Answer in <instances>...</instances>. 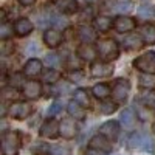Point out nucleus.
Listing matches in <instances>:
<instances>
[{"instance_id":"f257e3e1","label":"nucleus","mask_w":155,"mask_h":155,"mask_svg":"<svg viewBox=\"0 0 155 155\" xmlns=\"http://www.w3.org/2000/svg\"><path fill=\"white\" fill-rule=\"evenodd\" d=\"M98 54L104 62H112L120 56V48L113 39H99L98 41Z\"/></svg>"},{"instance_id":"f03ea898","label":"nucleus","mask_w":155,"mask_h":155,"mask_svg":"<svg viewBox=\"0 0 155 155\" xmlns=\"http://www.w3.org/2000/svg\"><path fill=\"white\" fill-rule=\"evenodd\" d=\"M2 153L3 155H19L20 135L16 130H9L2 135Z\"/></svg>"},{"instance_id":"7ed1b4c3","label":"nucleus","mask_w":155,"mask_h":155,"mask_svg":"<svg viewBox=\"0 0 155 155\" xmlns=\"http://www.w3.org/2000/svg\"><path fill=\"white\" fill-rule=\"evenodd\" d=\"M134 67L143 73L155 74V53L153 51H147L143 56H140L134 61Z\"/></svg>"},{"instance_id":"20e7f679","label":"nucleus","mask_w":155,"mask_h":155,"mask_svg":"<svg viewBox=\"0 0 155 155\" xmlns=\"http://www.w3.org/2000/svg\"><path fill=\"white\" fill-rule=\"evenodd\" d=\"M8 113H9L11 118H14V120H25V118H28L30 113H31V106L28 102H23V101L12 102L8 109Z\"/></svg>"},{"instance_id":"39448f33","label":"nucleus","mask_w":155,"mask_h":155,"mask_svg":"<svg viewBox=\"0 0 155 155\" xmlns=\"http://www.w3.org/2000/svg\"><path fill=\"white\" fill-rule=\"evenodd\" d=\"M130 93V84L127 79H118L115 82L113 88H112V95L115 98V101L118 102H126Z\"/></svg>"},{"instance_id":"423d86ee","label":"nucleus","mask_w":155,"mask_h":155,"mask_svg":"<svg viewBox=\"0 0 155 155\" xmlns=\"http://www.w3.org/2000/svg\"><path fill=\"white\" fill-rule=\"evenodd\" d=\"M39 135H41L42 138H58V135H61L59 132V123L54 121V120H47L42 126H41V130H39Z\"/></svg>"},{"instance_id":"0eeeda50","label":"nucleus","mask_w":155,"mask_h":155,"mask_svg":"<svg viewBox=\"0 0 155 155\" xmlns=\"http://www.w3.org/2000/svg\"><path fill=\"white\" fill-rule=\"evenodd\" d=\"M76 120L73 118H64L61 123H59V132L62 135V138L65 140H71L76 137V132H78V127H76Z\"/></svg>"},{"instance_id":"6e6552de","label":"nucleus","mask_w":155,"mask_h":155,"mask_svg":"<svg viewBox=\"0 0 155 155\" xmlns=\"http://www.w3.org/2000/svg\"><path fill=\"white\" fill-rule=\"evenodd\" d=\"M88 147L90 149H96V150H102V152H110L112 150V143L110 140L106 138L104 135H95L88 143Z\"/></svg>"},{"instance_id":"1a4fd4ad","label":"nucleus","mask_w":155,"mask_h":155,"mask_svg":"<svg viewBox=\"0 0 155 155\" xmlns=\"http://www.w3.org/2000/svg\"><path fill=\"white\" fill-rule=\"evenodd\" d=\"M99 134L104 135L106 138H109L110 141L118 138V134H120V124L116 121H107L104 123L101 127H99Z\"/></svg>"},{"instance_id":"9d476101","label":"nucleus","mask_w":155,"mask_h":155,"mask_svg":"<svg viewBox=\"0 0 155 155\" xmlns=\"http://www.w3.org/2000/svg\"><path fill=\"white\" fill-rule=\"evenodd\" d=\"M90 71L95 78H102V76H109L112 71H113V65L110 62H93L92 67H90Z\"/></svg>"},{"instance_id":"9b49d317","label":"nucleus","mask_w":155,"mask_h":155,"mask_svg":"<svg viewBox=\"0 0 155 155\" xmlns=\"http://www.w3.org/2000/svg\"><path fill=\"white\" fill-rule=\"evenodd\" d=\"M23 95L28 99H37L42 95V85L37 81H28L23 85Z\"/></svg>"},{"instance_id":"f8f14e48","label":"nucleus","mask_w":155,"mask_h":155,"mask_svg":"<svg viewBox=\"0 0 155 155\" xmlns=\"http://www.w3.org/2000/svg\"><path fill=\"white\" fill-rule=\"evenodd\" d=\"M113 27L116 31L120 33H127V31H132L135 28V20L130 19V17H124V16H120L113 20Z\"/></svg>"},{"instance_id":"ddd939ff","label":"nucleus","mask_w":155,"mask_h":155,"mask_svg":"<svg viewBox=\"0 0 155 155\" xmlns=\"http://www.w3.org/2000/svg\"><path fill=\"white\" fill-rule=\"evenodd\" d=\"M62 41H64V36H62L58 30H47L45 34H44V42H45V45L50 47V48L59 47Z\"/></svg>"},{"instance_id":"4468645a","label":"nucleus","mask_w":155,"mask_h":155,"mask_svg":"<svg viewBox=\"0 0 155 155\" xmlns=\"http://www.w3.org/2000/svg\"><path fill=\"white\" fill-rule=\"evenodd\" d=\"M42 73V62L39 59H30L27 64H25L23 68V74L28 78H36Z\"/></svg>"},{"instance_id":"2eb2a0df","label":"nucleus","mask_w":155,"mask_h":155,"mask_svg":"<svg viewBox=\"0 0 155 155\" xmlns=\"http://www.w3.org/2000/svg\"><path fill=\"white\" fill-rule=\"evenodd\" d=\"M67 110H68V115L71 116L73 120H76V121H84V120H85V109H84V106H81L78 101L68 102Z\"/></svg>"},{"instance_id":"dca6fc26","label":"nucleus","mask_w":155,"mask_h":155,"mask_svg":"<svg viewBox=\"0 0 155 155\" xmlns=\"http://www.w3.org/2000/svg\"><path fill=\"white\" fill-rule=\"evenodd\" d=\"M78 56H79V59L93 62V59H96V56H98V50L93 48L90 44H84L78 48Z\"/></svg>"},{"instance_id":"f3484780","label":"nucleus","mask_w":155,"mask_h":155,"mask_svg":"<svg viewBox=\"0 0 155 155\" xmlns=\"http://www.w3.org/2000/svg\"><path fill=\"white\" fill-rule=\"evenodd\" d=\"M33 28H34L33 27V22L30 19H25V17L19 19L14 23V31H16L17 36H28L33 31Z\"/></svg>"},{"instance_id":"a211bd4d","label":"nucleus","mask_w":155,"mask_h":155,"mask_svg":"<svg viewBox=\"0 0 155 155\" xmlns=\"http://www.w3.org/2000/svg\"><path fill=\"white\" fill-rule=\"evenodd\" d=\"M120 121H121V126L127 130H132L135 127V123H137V118L134 115V110L130 109H124L121 113H120Z\"/></svg>"},{"instance_id":"6ab92c4d","label":"nucleus","mask_w":155,"mask_h":155,"mask_svg":"<svg viewBox=\"0 0 155 155\" xmlns=\"http://www.w3.org/2000/svg\"><path fill=\"white\" fill-rule=\"evenodd\" d=\"M143 37H141V34H129V36H126L124 37V41H123V44H124V47L126 48H129V50H138V48H141L143 47Z\"/></svg>"},{"instance_id":"aec40b11","label":"nucleus","mask_w":155,"mask_h":155,"mask_svg":"<svg viewBox=\"0 0 155 155\" xmlns=\"http://www.w3.org/2000/svg\"><path fill=\"white\" fill-rule=\"evenodd\" d=\"M56 6L64 14H73L78 11V2L76 0H58Z\"/></svg>"},{"instance_id":"412c9836","label":"nucleus","mask_w":155,"mask_h":155,"mask_svg":"<svg viewBox=\"0 0 155 155\" xmlns=\"http://www.w3.org/2000/svg\"><path fill=\"white\" fill-rule=\"evenodd\" d=\"M141 37H143L144 44L153 45L155 44V25H152V23L143 25V28H141Z\"/></svg>"},{"instance_id":"4be33fe9","label":"nucleus","mask_w":155,"mask_h":155,"mask_svg":"<svg viewBox=\"0 0 155 155\" xmlns=\"http://www.w3.org/2000/svg\"><path fill=\"white\" fill-rule=\"evenodd\" d=\"M138 96L146 107H155V92L152 88H143Z\"/></svg>"},{"instance_id":"5701e85b","label":"nucleus","mask_w":155,"mask_h":155,"mask_svg":"<svg viewBox=\"0 0 155 155\" xmlns=\"http://www.w3.org/2000/svg\"><path fill=\"white\" fill-rule=\"evenodd\" d=\"M93 25H95V30H96V31H99V33H107V31L110 30V27H112V19L107 17V16H99V17L95 19Z\"/></svg>"},{"instance_id":"b1692460","label":"nucleus","mask_w":155,"mask_h":155,"mask_svg":"<svg viewBox=\"0 0 155 155\" xmlns=\"http://www.w3.org/2000/svg\"><path fill=\"white\" fill-rule=\"evenodd\" d=\"M79 39H81L84 44H92L95 39H96V34H95V31L90 28V27H82L79 30Z\"/></svg>"},{"instance_id":"393cba45","label":"nucleus","mask_w":155,"mask_h":155,"mask_svg":"<svg viewBox=\"0 0 155 155\" xmlns=\"http://www.w3.org/2000/svg\"><path fill=\"white\" fill-rule=\"evenodd\" d=\"M138 82L143 88H152L155 85V74H149V73H141L138 78Z\"/></svg>"},{"instance_id":"a878e982","label":"nucleus","mask_w":155,"mask_h":155,"mask_svg":"<svg viewBox=\"0 0 155 155\" xmlns=\"http://www.w3.org/2000/svg\"><path fill=\"white\" fill-rule=\"evenodd\" d=\"M93 95L98 98V99H104L110 95V87L106 85V84H96L93 87Z\"/></svg>"},{"instance_id":"bb28decb","label":"nucleus","mask_w":155,"mask_h":155,"mask_svg":"<svg viewBox=\"0 0 155 155\" xmlns=\"http://www.w3.org/2000/svg\"><path fill=\"white\" fill-rule=\"evenodd\" d=\"M74 101H78L81 106L87 107V106L90 104V99H88L87 90H84V88H78V90H74Z\"/></svg>"},{"instance_id":"cd10ccee","label":"nucleus","mask_w":155,"mask_h":155,"mask_svg":"<svg viewBox=\"0 0 155 155\" xmlns=\"http://www.w3.org/2000/svg\"><path fill=\"white\" fill-rule=\"evenodd\" d=\"M137 14L143 19H149V17H153L155 16V6L152 5H141L138 9H137Z\"/></svg>"},{"instance_id":"c85d7f7f","label":"nucleus","mask_w":155,"mask_h":155,"mask_svg":"<svg viewBox=\"0 0 155 155\" xmlns=\"http://www.w3.org/2000/svg\"><path fill=\"white\" fill-rule=\"evenodd\" d=\"M140 149L144 150V152H152L153 150V140L149 135H143L141 134L140 138Z\"/></svg>"},{"instance_id":"c756f323","label":"nucleus","mask_w":155,"mask_h":155,"mask_svg":"<svg viewBox=\"0 0 155 155\" xmlns=\"http://www.w3.org/2000/svg\"><path fill=\"white\" fill-rule=\"evenodd\" d=\"M44 82H47V84H54L59 78H61V74H59V71H56V70H53V68H48L45 73H44Z\"/></svg>"},{"instance_id":"7c9ffc66","label":"nucleus","mask_w":155,"mask_h":155,"mask_svg":"<svg viewBox=\"0 0 155 155\" xmlns=\"http://www.w3.org/2000/svg\"><path fill=\"white\" fill-rule=\"evenodd\" d=\"M12 36V25H9L8 22H3L2 27H0V39L2 41H6Z\"/></svg>"},{"instance_id":"2f4dec72","label":"nucleus","mask_w":155,"mask_h":155,"mask_svg":"<svg viewBox=\"0 0 155 155\" xmlns=\"http://www.w3.org/2000/svg\"><path fill=\"white\" fill-rule=\"evenodd\" d=\"M101 113H104V115H112L115 110H116V104L112 101H104V102H101Z\"/></svg>"},{"instance_id":"473e14b6","label":"nucleus","mask_w":155,"mask_h":155,"mask_svg":"<svg viewBox=\"0 0 155 155\" xmlns=\"http://www.w3.org/2000/svg\"><path fill=\"white\" fill-rule=\"evenodd\" d=\"M134 9V3L130 0H126V2H120L115 5V11H120V12H129Z\"/></svg>"},{"instance_id":"72a5a7b5","label":"nucleus","mask_w":155,"mask_h":155,"mask_svg":"<svg viewBox=\"0 0 155 155\" xmlns=\"http://www.w3.org/2000/svg\"><path fill=\"white\" fill-rule=\"evenodd\" d=\"M61 109H62V102L61 101H54L53 104L48 107L47 113H48V116H54V115H58L61 112Z\"/></svg>"},{"instance_id":"f704fd0d","label":"nucleus","mask_w":155,"mask_h":155,"mask_svg":"<svg viewBox=\"0 0 155 155\" xmlns=\"http://www.w3.org/2000/svg\"><path fill=\"white\" fill-rule=\"evenodd\" d=\"M45 64H47L48 67H56V65H59V56H58L56 53L47 54V58H45Z\"/></svg>"},{"instance_id":"c9c22d12","label":"nucleus","mask_w":155,"mask_h":155,"mask_svg":"<svg viewBox=\"0 0 155 155\" xmlns=\"http://www.w3.org/2000/svg\"><path fill=\"white\" fill-rule=\"evenodd\" d=\"M140 138H141V134H132L130 138H129V146L132 149L140 147Z\"/></svg>"},{"instance_id":"e433bc0d","label":"nucleus","mask_w":155,"mask_h":155,"mask_svg":"<svg viewBox=\"0 0 155 155\" xmlns=\"http://www.w3.org/2000/svg\"><path fill=\"white\" fill-rule=\"evenodd\" d=\"M14 51V44H8L6 41H3V45H2V54H9Z\"/></svg>"},{"instance_id":"4c0bfd02","label":"nucleus","mask_w":155,"mask_h":155,"mask_svg":"<svg viewBox=\"0 0 155 155\" xmlns=\"http://www.w3.org/2000/svg\"><path fill=\"white\" fill-rule=\"evenodd\" d=\"M27 51H28V53H31V54H33V53H37V51H39V45H37V42H30Z\"/></svg>"},{"instance_id":"58836bf2","label":"nucleus","mask_w":155,"mask_h":155,"mask_svg":"<svg viewBox=\"0 0 155 155\" xmlns=\"http://www.w3.org/2000/svg\"><path fill=\"white\" fill-rule=\"evenodd\" d=\"M87 155H107V152H102V150H96V149H90L88 147Z\"/></svg>"},{"instance_id":"ea45409f","label":"nucleus","mask_w":155,"mask_h":155,"mask_svg":"<svg viewBox=\"0 0 155 155\" xmlns=\"http://www.w3.org/2000/svg\"><path fill=\"white\" fill-rule=\"evenodd\" d=\"M20 2V5H23V6H30V5H33L36 0H19Z\"/></svg>"},{"instance_id":"a19ab883","label":"nucleus","mask_w":155,"mask_h":155,"mask_svg":"<svg viewBox=\"0 0 155 155\" xmlns=\"http://www.w3.org/2000/svg\"><path fill=\"white\" fill-rule=\"evenodd\" d=\"M152 130H153V134H155V123H153V127H152Z\"/></svg>"}]
</instances>
